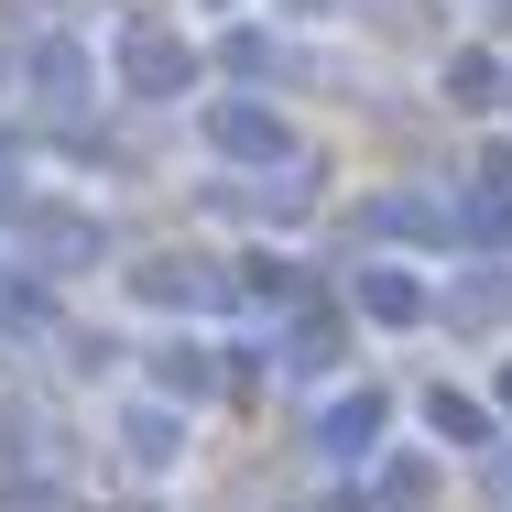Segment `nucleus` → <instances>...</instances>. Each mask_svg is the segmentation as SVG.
<instances>
[{
    "instance_id": "1",
    "label": "nucleus",
    "mask_w": 512,
    "mask_h": 512,
    "mask_svg": "<svg viewBox=\"0 0 512 512\" xmlns=\"http://www.w3.org/2000/svg\"><path fill=\"white\" fill-rule=\"evenodd\" d=\"M197 77V44L186 33H120V88L131 99H175Z\"/></svg>"
},
{
    "instance_id": "2",
    "label": "nucleus",
    "mask_w": 512,
    "mask_h": 512,
    "mask_svg": "<svg viewBox=\"0 0 512 512\" xmlns=\"http://www.w3.org/2000/svg\"><path fill=\"white\" fill-rule=\"evenodd\" d=\"M207 142H218L229 164H273V153H295L284 109H262V99H218V109H207Z\"/></svg>"
},
{
    "instance_id": "3",
    "label": "nucleus",
    "mask_w": 512,
    "mask_h": 512,
    "mask_svg": "<svg viewBox=\"0 0 512 512\" xmlns=\"http://www.w3.org/2000/svg\"><path fill=\"white\" fill-rule=\"evenodd\" d=\"M349 306L371 316V327H414L425 316V284H414V262H360L349 273Z\"/></svg>"
},
{
    "instance_id": "4",
    "label": "nucleus",
    "mask_w": 512,
    "mask_h": 512,
    "mask_svg": "<svg viewBox=\"0 0 512 512\" xmlns=\"http://www.w3.org/2000/svg\"><path fill=\"white\" fill-rule=\"evenodd\" d=\"M120 447H131V469H175V458H186V414H175V393L120 404Z\"/></svg>"
},
{
    "instance_id": "5",
    "label": "nucleus",
    "mask_w": 512,
    "mask_h": 512,
    "mask_svg": "<svg viewBox=\"0 0 512 512\" xmlns=\"http://www.w3.org/2000/svg\"><path fill=\"white\" fill-rule=\"evenodd\" d=\"M22 77H33V99H44V109H88V44H77V33H44Z\"/></svg>"
},
{
    "instance_id": "6",
    "label": "nucleus",
    "mask_w": 512,
    "mask_h": 512,
    "mask_svg": "<svg viewBox=\"0 0 512 512\" xmlns=\"http://www.w3.org/2000/svg\"><path fill=\"white\" fill-rule=\"evenodd\" d=\"M131 306H218V284H207L197 251H153V262L131 273Z\"/></svg>"
},
{
    "instance_id": "7",
    "label": "nucleus",
    "mask_w": 512,
    "mask_h": 512,
    "mask_svg": "<svg viewBox=\"0 0 512 512\" xmlns=\"http://www.w3.org/2000/svg\"><path fill=\"white\" fill-rule=\"evenodd\" d=\"M371 436H382V393H338V404L316 414V458H371Z\"/></svg>"
},
{
    "instance_id": "8",
    "label": "nucleus",
    "mask_w": 512,
    "mask_h": 512,
    "mask_svg": "<svg viewBox=\"0 0 512 512\" xmlns=\"http://www.w3.org/2000/svg\"><path fill=\"white\" fill-rule=\"evenodd\" d=\"M153 360H164V371H153V393H175V404H186V393H207V349H197V338H164Z\"/></svg>"
},
{
    "instance_id": "9",
    "label": "nucleus",
    "mask_w": 512,
    "mask_h": 512,
    "mask_svg": "<svg viewBox=\"0 0 512 512\" xmlns=\"http://www.w3.org/2000/svg\"><path fill=\"white\" fill-rule=\"evenodd\" d=\"M425 425H436V436H458V447H480V436H491V414L469 404V393H425Z\"/></svg>"
},
{
    "instance_id": "10",
    "label": "nucleus",
    "mask_w": 512,
    "mask_h": 512,
    "mask_svg": "<svg viewBox=\"0 0 512 512\" xmlns=\"http://www.w3.org/2000/svg\"><path fill=\"white\" fill-rule=\"evenodd\" d=\"M491 88H502V66H480V55H469V66H458V109H491Z\"/></svg>"
},
{
    "instance_id": "11",
    "label": "nucleus",
    "mask_w": 512,
    "mask_h": 512,
    "mask_svg": "<svg viewBox=\"0 0 512 512\" xmlns=\"http://www.w3.org/2000/svg\"><path fill=\"white\" fill-rule=\"evenodd\" d=\"M197 11H229V0H197Z\"/></svg>"
}]
</instances>
